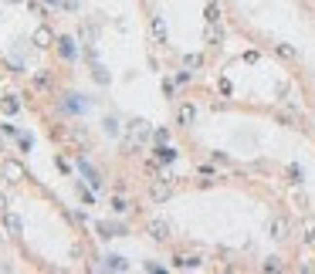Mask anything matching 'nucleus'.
<instances>
[{"label": "nucleus", "instance_id": "nucleus-1", "mask_svg": "<svg viewBox=\"0 0 315 274\" xmlns=\"http://www.w3.org/2000/svg\"><path fill=\"white\" fill-rule=\"evenodd\" d=\"M0 173H3V180H10V183L27 180V169H24V163H17V159H3V163H0Z\"/></svg>", "mask_w": 315, "mask_h": 274}, {"label": "nucleus", "instance_id": "nucleus-2", "mask_svg": "<svg viewBox=\"0 0 315 274\" xmlns=\"http://www.w3.org/2000/svg\"><path fill=\"white\" fill-rule=\"evenodd\" d=\"M31 41H34L37 48H51V44H58V41H55V31H51L48 24H41V27L31 34Z\"/></svg>", "mask_w": 315, "mask_h": 274}, {"label": "nucleus", "instance_id": "nucleus-3", "mask_svg": "<svg viewBox=\"0 0 315 274\" xmlns=\"http://www.w3.org/2000/svg\"><path fill=\"white\" fill-rule=\"evenodd\" d=\"M146 230H149L153 240H169V223H166V220H149Z\"/></svg>", "mask_w": 315, "mask_h": 274}, {"label": "nucleus", "instance_id": "nucleus-4", "mask_svg": "<svg viewBox=\"0 0 315 274\" xmlns=\"http://www.w3.org/2000/svg\"><path fill=\"white\" fill-rule=\"evenodd\" d=\"M169 193H173L169 180H156V183H153V190H149V197H153L156 203H163V200H169Z\"/></svg>", "mask_w": 315, "mask_h": 274}, {"label": "nucleus", "instance_id": "nucleus-5", "mask_svg": "<svg viewBox=\"0 0 315 274\" xmlns=\"http://www.w3.org/2000/svg\"><path fill=\"white\" fill-rule=\"evenodd\" d=\"M176 119H180V126H193V119H197V109H193V105H180Z\"/></svg>", "mask_w": 315, "mask_h": 274}, {"label": "nucleus", "instance_id": "nucleus-6", "mask_svg": "<svg viewBox=\"0 0 315 274\" xmlns=\"http://www.w3.org/2000/svg\"><path fill=\"white\" fill-rule=\"evenodd\" d=\"M58 51H61V58L72 61V58H75V41H72V37H58Z\"/></svg>", "mask_w": 315, "mask_h": 274}, {"label": "nucleus", "instance_id": "nucleus-7", "mask_svg": "<svg viewBox=\"0 0 315 274\" xmlns=\"http://www.w3.org/2000/svg\"><path fill=\"white\" fill-rule=\"evenodd\" d=\"M34 88H41V91H51V88H55L51 74H48V71H37V74H34Z\"/></svg>", "mask_w": 315, "mask_h": 274}, {"label": "nucleus", "instance_id": "nucleus-8", "mask_svg": "<svg viewBox=\"0 0 315 274\" xmlns=\"http://www.w3.org/2000/svg\"><path fill=\"white\" fill-rule=\"evenodd\" d=\"M3 227H7V230H10L14 237H17V234L24 230V223H20V217H17V213H7V217H3Z\"/></svg>", "mask_w": 315, "mask_h": 274}, {"label": "nucleus", "instance_id": "nucleus-9", "mask_svg": "<svg viewBox=\"0 0 315 274\" xmlns=\"http://www.w3.org/2000/svg\"><path fill=\"white\" fill-rule=\"evenodd\" d=\"M268 230H271V237H275V240L288 237V223H285V220H271V223H268Z\"/></svg>", "mask_w": 315, "mask_h": 274}, {"label": "nucleus", "instance_id": "nucleus-10", "mask_svg": "<svg viewBox=\"0 0 315 274\" xmlns=\"http://www.w3.org/2000/svg\"><path fill=\"white\" fill-rule=\"evenodd\" d=\"M156 159H159V163H173V159H176V149H173V146H163V142H159Z\"/></svg>", "mask_w": 315, "mask_h": 274}, {"label": "nucleus", "instance_id": "nucleus-11", "mask_svg": "<svg viewBox=\"0 0 315 274\" xmlns=\"http://www.w3.org/2000/svg\"><path fill=\"white\" fill-rule=\"evenodd\" d=\"M176 268H183V271H186V268H200V257H193V254H180V257H176Z\"/></svg>", "mask_w": 315, "mask_h": 274}, {"label": "nucleus", "instance_id": "nucleus-12", "mask_svg": "<svg viewBox=\"0 0 315 274\" xmlns=\"http://www.w3.org/2000/svg\"><path fill=\"white\" fill-rule=\"evenodd\" d=\"M149 24H153V37H156V41H166V24H163V17H153Z\"/></svg>", "mask_w": 315, "mask_h": 274}, {"label": "nucleus", "instance_id": "nucleus-13", "mask_svg": "<svg viewBox=\"0 0 315 274\" xmlns=\"http://www.w3.org/2000/svg\"><path fill=\"white\" fill-rule=\"evenodd\" d=\"M78 169H81V173H85V176H88V183H92V186H102V180H98V173H95V169H92L88 163H78Z\"/></svg>", "mask_w": 315, "mask_h": 274}, {"label": "nucleus", "instance_id": "nucleus-14", "mask_svg": "<svg viewBox=\"0 0 315 274\" xmlns=\"http://www.w3.org/2000/svg\"><path fill=\"white\" fill-rule=\"evenodd\" d=\"M207 20H210V24H221V7H217L214 0H207Z\"/></svg>", "mask_w": 315, "mask_h": 274}, {"label": "nucleus", "instance_id": "nucleus-15", "mask_svg": "<svg viewBox=\"0 0 315 274\" xmlns=\"http://www.w3.org/2000/svg\"><path fill=\"white\" fill-rule=\"evenodd\" d=\"M221 37H224V31H221L217 24H210V27H207V41H210V44H221Z\"/></svg>", "mask_w": 315, "mask_h": 274}, {"label": "nucleus", "instance_id": "nucleus-16", "mask_svg": "<svg viewBox=\"0 0 315 274\" xmlns=\"http://www.w3.org/2000/svg\"><path fill=\"white\" fill-rule=\"evenodd\" d=\"M17 109H20V102H17L14 95H7V98H3V112H7V115H14Z\"/></svg>", "mask_w": 315, "mask_h": 274}, {"label": "nucleus", "instance_id": "nucleus-17", "mask_svg": "<svg viewBox=\"0 0 315 274\" xmlns=\"http://www.w3.org/2000/svg\"><path fill=\"white\" fill-rule=\"evenodd\" d=\"M105 261H109V268H112V271H126V268H129V264H126L122 257H115V254H109Z\"/></svg>", "mask_w": 315, "mask_h": 274}, {"label": "nucleus", "instance_id": "nucleus-18", "mask_svg": "<svg viewBox=\"0 0 315 274\" xmlns=\"http://www.w3.org/2000/svg\"><path fill=\"white\" fill-rule=\"evenodd\" d=\"M275 51H278L281 58H288V61L295 58V48H288V44H275Z\"/></svg>", "mask_w": 315, "mask_h": 274}, {"label": "nucleus", "instance_id": "nucleus-19", "mask_svg": "<svg viewBox=\"0 0 315 274\" xmlns=\"http://www.w3.org/2000/svg\"><path fill=\"white\" fill-rule=\"evenodd\" d=\"M112 210H115V213H126V210H129V203H126L122 197H112Z\"/></svg>", "mask_w": 315, "mask_h": 274}, {"label": "nucleus", "instance_id": "nucleus-20", "mask_svg": "<svg viewBox=\"0 0 315 274\" xmlns=\"http://www.w3.org/2000/svg\"><path fill=\"white\" fill-rule=\"evenodd\" d=\"M264 271H281V257H268L264 261Z\"/></svg>", "mask_w": 315, "mask_h": 274}, {"label": "nucleus", "instance_id": "nucleus-21", "mask_svg": "<svg viewBox=\"0 0 315 274\" xmlns=\"http://www.w3.org/2000/svg\"><path fill=\"white\" fill-rule=\"evenodd\" d=\"M200 65H204L200 55H186V68H200Z\"/></svg>", "mask_w": 315, "mask_h": 274}, {"label": "nucleus", "instance_id": "nucleus-22", "mask_svg": "<svg viewBox=\"0 0 315 274\" xmlns=\"http://www.w3.org/2000/svg\"><path fill=\"white\" fill-rule=\"evenodd\" d=\"M105 132L115 136V132H119V122H115V119H105Z\"/></svg>", "mask_w": 315, "mask_h": 274}, {"label": "nucleus", "instance_id": "nucleus-23", "mask_svg": "<svg viewBox=\"0 0 315 274\" xmlns=\"http://www.w3.org/2000/svg\"><path fill=\"white\" fill-rule=\"evenodd\" d=\"M65 7H68V10H75V7H78V0H65Z\"/></svg>", "mask_w": 315, "mask_h": 274}, {"label": "nucleus", "instance_id": "nucleus-24", "mask_svg": "<svg viewBox=\"0 0 315 274\" xmlns=\"http://www.w3.org/2000/svg\"><path fill=\"white\" fill-rule=\"evenodd\" d=\"M309 244H315V230H312V234H309Z\"/></svg>", "mask_w": 315, "mask_h": 274}, {"label": "nucleus", "instance_id": "nucleus-25", "mask_svg": "<svg viewBox=\"0 0 315 274\" xmlns=\"http://www.w3.org/2000/svg\"><path fill=\"white\" fill-rule=\"evenodd\" d=\"M48 3H55V7H58V3H65V0H48Z\"/></svg>", "mask_w": 315, "mask_h": 274}, {"label": "nucleus", "instance_id": "nucleus-26", "mask_svg": "<svg viewBox=\"0 0 315 274\" xmlns=\"http://www.w3.org/2000/svg\"><path fill=\"white\" fill-rule=\"evenodd\" d=\"M7 3H20V0H7Z\"/></svg>", "mask_w": 315, "mask_h": 274}, {"label": "nucleus", "instance_id": "nucleus-27", "mask_svg": "<svg viewBox=\"0 0 315 274\" xmlns=\"http://www.w3.org/2000/svg\"><path fill=\"white\" fill-rule=\"evenodd\" d=\"M0 152H3V142H0Z\"/></svg>", "mask_w": 315, "mask_h": 274}]
</instances>
